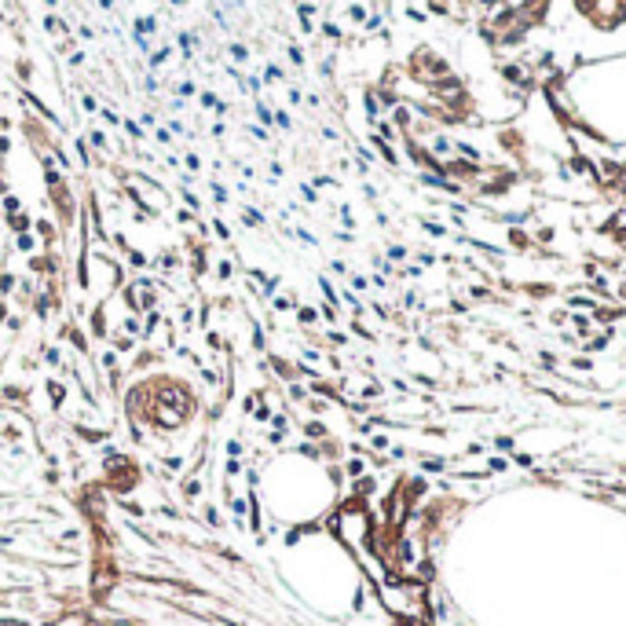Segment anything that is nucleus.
<instances>
[{
  "mask_svg": "<svg viewBox=\"0 0 626 626\" xmlns=\"http://www.w3.org/2000/svg\"><path fill=\"white\" fill-rule=\"evenodd\" d=\"M224 473H227V476H242V473H245V462H242V458H227Z\"/></svg>",
  "mask_w": 626,
  "mask_h": 626,
  "instance_id": "35",
  "label": "nucleus"
},
{
  "mask_svg": "<svg viewBox=\"0 0 626 626\" xmlns=\"http://www.w3.org/2000/svg\"><path fill=\"white\" fill-rule=\"evenodd\" d=\"M99 366H103V370L121 366V363H117V352H114V348H103V352H99Z\"/></svg>",
  "mask_w": 626,
  "mask_h": 626,
  "instance_id": "32",
  "label": "nucleus"
},
{
  "mask_svg": "<svg viewBox=\"0 0 626 626\" xmlns=\"http://www.w3.org/2000/svg\"><path fill=\"white\" fill-rule=\"evenodd\" d=\"M213 194H216V201H227V191H224L220 183H213Z\"/></svg>",
  "mask_w": 626,
  "mask_h": 626,
  "instance_id": "52",
  "label": "nucleus"
},
{
  "mask_svg": "<svg viewBox=\"0 0 626 626\" xmlns=\"http://www.w3.org/2000/svg\"><path fill=\"white\" fill-rule=\"evenodd\" d=\"M147 388V406H143V421L154 432H176L187 421H194L198 414V392L183 378H172V373H154V378H143Z\"/></svg>",
  "mask_w": 626,
  "mask_h": 626,
  "instance_id": "1",
  "label": "nucleus"
},
{
  "mask_svg": "<svg viewBox=\"0 0 626 626\" xmlns=\"http://www.w3.org/2000/svg\"><path fill=\"white\" fill-rule=\"evenodd\" d=\"M271 308H275V311H293V308H297V297H289V293L278 297V293H275V297H271Z\"/></svg>",
  "mask_w": 626,
  "mask_h": 626,
  "instance_id": "27",
  "label": "nucleus"
},
{
  "mask_svg": "<svg viewBox=\"0 0 626 626\" xmlns=\"http://www.w3.org/2000/svg\"><path fill=\"white\" fill-rule=\"evenodd\" d=\"M242 216H245V224H249V227H264V216H260L257 209H245Z\"/></svg>",
  "mask_w": 626,
  "mask_h": 626,
  "instance_id": "42",
  "label": "nucleus"
},
{
  "mask_svg": "<svg viewBox=\"0 0 626 626\" xmlns=\"http://www.w3.org/2000/svg\"><path fill=\"white\" fill-rule=\"evenodd\" d=\"M44 392H48V403H52V410H55V414L62 410V406H66L70 388H66V381H59L55 373H52V378H44Z\"/></svg>",
  "mask_w": 626,
  "mask_h": 626,
  "instance_id": "9",
  "label": "nucleus"
},
{
  "mask_svg": "<svg viewBox=\"0 0 626 626\" xmlns=\"http://www.w3.org/2000/svg\"><path fill=\"white\" fill-rule=\"evenodd\" d=\"M278 286H282V278H278V275H268V278L260 282V301H271V297L278 293Z\"/></svg>",
  "mask_w": 626,
  "mask_h": 626,
  "instance_id": "21",
  "label": "nucleus"
},
{
  "mask_svg": "<svg viewBox=\"0 0 626 626\" xmlns=\"http://www.w3.org/2000/svg\"><path fill=\"white\" fill-rule=\"evenodd\" d=\"M257 117H260L264 124H271V121H275V114H271V110H268L264 103H257Z\"/></svg>",
  "mask_w": 626,
  "mask_h": 626,
  "instance_id": "44",
  "label": "nucleus"
},
{
  "mask_svg": "<svg viewBox=\"0 0 626 626\" xmlns=\"http://www.w3.org/2000/svg\"><path fill=\"white\" fill-rule=\"evenodd\" d=\"M198 370H201V381H205V388H216V385H224V378H220V373H216L213 366H205V363H201Z\"/></svg>",
  "mask_w": 626,
  "mask_h": 626,
  "instance_id": "29",
  "label": "nucleus"
},
{
  "mask_svg": "<svg viewBox=\"0 0 626 626\" xmlns=\"http://www.w3.org/2000/svg\"><path fill=\"white\" fill-rule=\"evenodd\" d=\"M187 249H191V282L198 286L201 278H205L209 271V242H201V238H187Z\"/></svg>",
  "mask_w": 626,
  "mask_h": 626,
  "instance_id": "5",
  "label": "nucleus"
},
{
  "mask_svg": "<svg viewBox=\"0 0 626 626\" xmlns=\"http://www.w3.org/2000/svg\"><path fill=\"white\" fill-rule=\"evenodd\" d=\"M22 326H26V315H22V311H15V315H8V326H4V330H8L11 337H19Z\"/></svg>",
  "mask_w": 626,
  "mask_h": 626,
  "instance_id": "28",
  "label": "nucleus"
},
{
  "mask_svg": "<svg viewBox=\"0 0 626 626\" xmlns=\"http://www.w3.org/2000/svg\"><path fill=\"white\" fill-rule=\"evenodd\" d=\"M253 410H257V392H249V396H242V414L253 418Z\"/></svg>",
  "mask_w": 626,
  "mask_h": 626,
  "instance_id": "41",
  "label": "nucleus"
},
{
  "mask_svg": "<svg viewBox=\"0 0 626 626\" xmlns=\"http://www.w3.org/2000/svg\"><path fill=\"white\" fill-rule=\"evenodd\" d=\"M205 520H209V527H220V524H224L220 513H216V506H205Z\"/></svg>",
  "mask_w": 626,
  "mask_h": 626,
  "instance_id": "43",
  "label": "nucleus"
},
{
  "mask_svg": "<svg viewBox=\"0 0 626 626\" xmlns=\"http://www.w3.org/2000/svg\"><path fill=\"white\" fill-rule=\"evenodd\" d=\"M180 268H183V253H180V249H161V253L150 260V271H161V278H169L172 271H180Z\"/></svg>",
  "mask_w": 626,
  "mask_h": 626,
  "instance_id": "6",
  "label": "nucleus"
},
{
  "mask_svg": "<svg viewBox=\"0 0 626 626\" xmlns=\"http://www.w3.org/2000/svg\"><path fill=\"white\" fill-rule=\"evenodd\" d=\"M40 363L48 366V370H66V359H62V348L59 344H40Z\"/></svg>",
  "mask_w": 626,
  "mask_h": 626,
  "instance_id": "11",
  "label": "nucleus"
},
{
  "mask_svg": "<svg viewBox=\"0 0 626 626\" xmlns=\"http://www.w3.org/2000/svg\"><path fill=\"white\" fill-rule=\"evenodd\" d=\"M70 432H73L81 443H88V447H96V443H103V440H110V429H106V425H81V421H73Z\"/></svg>",
  "mask_w": 626,
  "mask_h": 626,
  "instance_id": "7",
  "label": "nucleus"
},
{
  "mask_svg": "<svg viewBox=\"0 0 626 626\" xmlns=\"http://www.w3.org/2000/svg\"><path fill=\"white\" fill-rule=\"evenodd\" d=\"M33 231H37V238L44 242V249H55V242L62 238V234H59V227H55L52 220H37V224H33Z\"/></svg>",
  "mask_w": 626,
  "mask_h": 626,
  "instance_id": "13",
  "label": "nucleus"
},
{
  "mask_svg": "<svg viewBox=\"0 0 626 626\" xmlns=\"http://www.w3.org/2000/svg\"><path fill=\"white\" fill-rule=\"evenodd\" d=\"M124 264H129V268H136V271H150V257L143 253V249H129V253H124Z\"/></svg>",
  "mask_w": 626,
  "mask_h": 626,
  "instance_id": "17",
  "label": "nucleus"
},
{
  "mask_svg": "<svg viewBox=\"0 0 626 626\" xmlns=\"http://www.w3.org/2000/svg\"><path fill=\"white\" fill-rule=\"evenodd\" d=\"M124 129H129V136H136V139H139V136H143V129H139V124H136V121H124Z\"/></svg>",
  "mask_w": 626,
  "mask_h": 626,
  "instance_id": "49",
  "label": "nucleus"
},
{
  "mask_svg": "<svg viewBox=\"0 0 626 626\" xmlns=\"http://www.w3.org/2000/svg\"><path fill=\"white\" fill-rule=\"evenodd\" d=\"M8 315H11V304L4 301V297H0V330L8 326Z\"/></svg>",
  "mask_w": 626,
  "mask_h": 626,
  "instance_id": "45",
  "label": "nucleus"
},
{
  "mask_svg": "<svg viewBox=\"0 0 626 626\" xmlns=\"http://www.w3.org/2000/svg\"><path fill=\"white\" fill-rule=\"evenodd\" d=\"M180 194H183V201H187V205H191V209H198V198H194L191 191H180Z\"/></svg>",
  "mask_w": 626,
  "mask_h": 626,
  "instance_id": "53",
  "label": "nucleus"
},
{
  "mask_svg": "<svg viewBox=\"0 0 626 626\" xmlns=\"http://www.w3.org/2000/svg\"><path fill=\"white\" fill-rule=\"evenodd\" d=\"M121 333L143 341V315H124V319H121Z\"/></svg>",
  "mask_w": 626,
  "mask_h": 626,
  "instance_id": "18",
  "label": "nucleus"
},
{
  "mask_svg": "<svg viewBox=\"0 0 626 626\" xmlns=\"http://www.w3.org/2000/svg\"><path fill=\"white\" fill-rule=\"evenodd\" d=\"M4 224H8L11 234H26V231H33V220H29V213H26V209H19L15 216H8Z\"/></svg>",
  "mask_w": 626,
  "mask_h": 626,
  "instance_id": "15",
  "label": "nucleus"
},
{
  "mask_svg": "<svg viewBox=\"0 0 626 626\" xmlns=\"http://www.w3.org/2000/svg\"><path fill=\"white\" fill-rule=\"evenodd\" d=\"M136 337H129V333H121V330H110V348L117 352V355H129V352H136Z\"/></svg>",
  "mask_w": 626,
  "mask_h": 626,
  "instance_id": "14",
  "label": "nucleus"
},
{
  "mask_svg": "<svg viewBox=\"0 0 626 626\" xmlns=\"http://www.w3.org/2000/svg\"><path fill=\"white\" fill-rule=\"evenodd\" d=\"M81 106H85V110H88V114H92V110H99V103H96V99H92V96H85V99H81Z\"/></svg>",
  "mask_w": 626,
  "mask_h": 626,
  "instance_id": "51",
  "label": "nucleus"
},
{
  "mask_svg": "<svg viewBox=\"0 0 626 626\" xmlns=\"http://www.w3.org/2000/svg\"><path fill=\"white\" fill-rule=\"evenodd\" d=\"M224 450H227V458H242L245 454V440L242 436H231V440L224 443Z\"/></svg>",
  "mask_w": 626,
  "mask_h": 626,
  "instance_id": "25",
  "label": "nucleus"
},
{
  "mask_svg": "<svg viewBox=\"0 0 626 626\" xmlns=\"http://www.w3.org/2000/svg\"><path fill=\"white\" fill-rule=\"evenodd\" d=\"M165 59H169V48H161V52H154V55H150V66H161V62H165Z\"/></svg>",
  "mask_w": 626,
  "mask_h": 626,
  "instance_id": "47",
  "label": "nucleus"
},
{
  "mask_svg": "<svg viewBox=\"0 0 626 626\" xmlns=\"http://www.w3.org/2000/svg\"><path fill=\"white\" fill-rule=\"evenodd\" d=\"M216 282H231V275H234V260L227 257V260H216Z\"/></svg>",
  "mask_w": 626,
  "mask_h": 626,
  "instance_id": "24",
  "label": "nucleus"
},
{
  "mask_svg": "<svg viewBox=\"0 0 626 626\" xmlns=\"http://www.w3.org/2000/svg\"><path fill=\"white\" fill-rule=\"evenodd\" d=\"M165 322V315H161V308H150V311H143V341H150L154 337V330Z\"/></svg>",
  "mask_w": 626,
  "mask_h": 626,
  "instance_id": "16",
  "label": "nucleus"
},
{
  "mask_svg": "<svg viewBox=\"0 0 626 626\" xmlns=\"http://www.w3.org/2000/svg\"><path fill=\"white\" fill-rule=\"evenodd\" d=\"M110 297L114 293H103V301H96L88 311V337H96V341H110V326H106V304H110Z\"/></svg>",
  "mask_w": 626,
  "mask_h": 626,
  "instance_id": "4",
  "label": "nucleus"
},
{
  "mask_svg": "<svg viewBox=\"0 0 626 626\" xmlns=\"http://www.w3.org/2000/svg\"><path fill=\"white\" fill-rule=\"evenodd\" d=\"M249 333H253V352H264V355H268V341H264V330H260L257 319H249Z\"/></svg>",
  "mask_w": 626,
  "mask_h": 626,
  "instance_id": "23",
  "label": "nucleus"
},
{
  "mask_svg": "<svg viewBox=\"0 0 626 626\" xmlns=\"http://www.w3.org/2000/svg\"><path fill=\"white\" fill-rule=\"evenodd\" d=\"M15 286H19V275H11V271H0V297H15Z\"/></svg>",
  "mask_w": 626,
  "mask_h": 626,
  "instance_id": "22",
  "label": "nucleus"
},
{
  "mask_svg": "<svg viewBox=\"0 0 626 626\" xmlns=\"http://www.w3.org/2000/svg\"><path fill=\"white\" fill-rule=\"evenodd\" d=\"M304 436H308V440H322V436H326V425H322V421H308V425H304Z\"/></svg>",
  "mask_w": 626,
  "mask_h": 626,
  "instance_id": "34",
  "label": "nucleus"
},
{
  "mask_svg": "<svg viewBox=\"0 0 626 626\" xmlns=\"http://www.w3.org/2000/svg\"><path fill=\"white\" fill-rule=\"evenodd\" d=\"M0 403H4V406H15L19 414H26L22 406L29 403V388H26V385H0Z\"/></svg>",
  "mask_w": 626,
  "mask_h": 626,
  "instance_id": "8",
  "label": "nucleus"
},
{
  "mask_svg": "<svg viewBox=\"0 0 626 626\" xmlns=\"http://www.w3.org/2000/svg\"><path fill=\"white\" fill-rule=\"evenodd\" d=\"M180 326H183V330H191V326H194V308H191V304L180 308Z\"/></svg>",
  "mask_w": 626,
  "mask_h": 626,
  "instance_id": "38",
  "label": "nucleus"
},
{
  "mask_svg": "<svg viewBox=\"0 0 626 626\" xmlns=\"http://www.w3.org/2000/svg\"><path fill=\"white\" fill-rule=\"evenodd\" d=\"M139 480H143V465H139L136 458H129V454H121V450H117L114 458L103 462V483H106V491H110V494L124 498Z\"/></svg>",
  "mask_w": 626,
  "mask_h": 626,
  "instance_id": "2",
  "label": "nucleus"
},
{
  "mask_svg": "<svg viewBox=\"0 0 626 626\" xmlns=\"http://www.w3.org/2000/svg\"><path fill=\"white\" fill-rule=\"evenodd\" d=\"M289 399H293V403H304V399H308V388L297 385V381H289Z\"/></svg>",
  "mask_w": 626,
  "mask_h": 626,
  "instance_id": "39",
  "label": "nucleus"
},
{
  "mask_svg": "<svg viewBox=\"0 0 626 626\" xmlns=\"http://www.w3.org/2000/svg\"><path fill=\"white\" fill-rule=\"evenodd\" d=\"M363 473V462H348V476H359Z\"/></svg>",
  "mask_w": 626,
  "mask_h": 626,
  "instance_id": "54",
  "label": "nucleus"
},
{
  "mask_svg": "<svg viewBox=\"0 0 626 626\" xmlns=\"http://www.w3.org/2000/svg\"><path fill=\"white\" fill-rule=\"evenodd\" d=\"M37 366H40V359H33V355L22 359V370H37Z\"/></svg>",
  "mask_w": 626,
  "mask_h": 626,
  "instance_id": "48",
  "label": "nucleus"
},
{
  "mask_svg": "<svg viewBox=\"0 0 626 626\" xmlns=\"http://www.w3.org/2000/svg\"><path fill=\"white\" fill-rule=\"evenodd\" d=\"M231 55H234V59H238V62H242V59H245V55H249V52H245V48H242V44H231Z\"/></svg>",
  "mask_w": 626,
  "mask_h": 626,
  "instance_id": "50",
  "label": "nucleus"
},
{
  "mask_svg": "<svg viewBox=\"0 0 626 626\" xmlns=\"http://www.w3.org/2000/svg\"><path fill=\"white\" fill-rule=\"evenodd\" d=\"M19 209H22V201L15 198V194H4V220H8V216H15Z\"/></svg>",
  "mask_w": 626,
  "mask_h": 626,
  "instance_id": "36",
  "label": "nucleus"
},
{
  "mask_svg": "<svg viewBox=\"0 0 626 626\" xmlns=\"http://www.w3.org/2000/svg\"><path fill=\"white\" fill-rule=\"evenodd\" d=\"M44 480H48V483H59V480H62V469H44Z\"/></svg>",
  "mask_w": 626,
  "mask_h": 626,
  "instance_id": "46",
  "label": "nucleus"
},
{
  "mask_svg": "<svg viewBox=\"0 0 626 626\" xmlns=\"http://www.w3.org/2000/svg\"><path fill=\"white\" fill-rule=\"evenodd\" d=\"M161 359H165V348H143V352L132 359V373H143L147 366H158Z\"/></svg>",
  "mask_w": 626,
  "mask_h": 626,
  "instance_id": "10",
  "label": "nucleus"
},
{
  "mask_svg": "<svg viewBox=\"0 0 626 626\" xmlns=\"http://www.w3.org/2000/svg\"><path fill=\"white\" fill-rule=\"evenodd\" d=\"M106 385H110V396L117 399V396H121V388H124V370H121V366L106 370Z\"/></svg>",
  "mask_w": 626,
  "mask_h": 626,
  "instance_id": "20",
  "label": "nucleus"
},
{
  "mask_svg": "<svg viewBox=\"0 0 626 626\" xmlns=\"http://www.w3.org/2000/svg\"><path fill=\"white\" fill-rule=\"evenodd\" d=\"M161 465L169 469V473H180V469L187 465V458H183V454H165V458H161Z\"/></svg>",
  "mask_w": 626,
  "mask_h": 626,
  "instance_id": "33",
  "label": "nucleus"
},
{
  "mask_svg": "<svg viewBox=\"0 0 626 626\" xmlns=\"http://www.w3.org/2000/svg\"><path fill=\"white\" fill-rule=\"evenodd\" d=\"M154 26H158V19H154V15H147V19H136V37L154 33Z\"/></svg>",
  "mask_w": 626,
  "mask_h": 626,
  "instance_id": "31",
  "label": "nucleus"
},
{
  "mask_svg": "<svg viewBox=\"0 0 626 626\" xmlns=\"http://www.w3.org/2000/svg\"><path fill=\"white\" fill-rule=\"evenodd\" d=\"M297 322H301V326L319 322V308H297Z\"/></svg>",
  "mask_w": 626,
  "mask_h": 626,
  "instance_id": "30",
  "label": "nucleus"
},
{
  "mask_svg": "<svg viewBox=\"0 0 626 626\" xmlns=\"http://www.w3.org/2000/svg\"><path fill=\"white\" fill-rule=\"evenodd\" d=\"M15 249H19V253H26V257H33V253H37V234H33V231L15 234Z\"/></svg>",
  "mask_w": 626,
  "mask_h": 626,
  "instance_id": "19",
  "label": "nucleus"
},
{
  "mask_svg": "<svg viewBox=\"0 0 626 626\" xmlns=\"http://www.w3.org/2000/svg\"><path fill=\"white\" fill-rule=\"evenodd\" d=\"M264 366H268V370H275L282 381H293V363H286V359L278 355V352H268V355H264Z\"/></svg>",
  "mask_w": 626,
  "mask_h": 626,
  "instance_id": "12",
  "label": "nucleus"
},
{
  "mask_svg": "<svg viewBox=\"0 0 626 626\" xmlns=\"http://www.w3.org/2000/svg\"><path fill=\"white\" fill-rule=\"evenodd\" d=\"M213 231H216V238H220V242H231V227H227L224 220H213Z\"/></svg>",
  "mask_w": 626,
  "mask_h": 626,
  "instance_id": "40",
  "label": "nucleus"
},
{
  "mask_svg": "<svg viewBox=\"0 0 626 626\" xmlns=\"http://www.w3.org/2000/svg\"><path fill=\"white\" fill-rule=\"evenodd\" d=\"M198 494H201V480H198V476H187V480H183V498H187V502H194Z\"/></svg>",
  "mask_w": 626,
  "mask_h": 626,
  "instance_id": "26",
  "label": "nucleus"
},
{
  "mask_svg": "<svg viewBox=\"0 0 626 626\" xmlns=\"http://www.w3.org/2000/svg\"><path fill=\"white\" fill-rule=\"evenodd\" d=\"M205 344L213 348V355H216V352H224V337L216 333V330H205Z\"/></svg>",
  "mask_w": 626,
  "mask_h": 626,
  "instance_id": "37",
  "label": "nucleus"
},
{
  "mask_svg": "<svg viewBox=\"0 0 626 626\" xmlns=\"http://www.w3.org/2000/svg\"><path fill=\"white\" fill-rule=\"evenodd\" d=\"M48 198H52V209L59 213V227H70V224H73V213H77L70 187H66V183H52V187H48Z\"/></svg>",
  "mask_w": 626,
  "mask_h": 626,
  "instance_id": "3",
  "label": "nucleus"
},
{
  "mask_svg": "<svg viewBox=\"0 0 626 626\" xmlns=\"http://www.w3.org/2000/svg\"><path fill=\"white\" fill-rule=\"evenodd\" d=\"M216 103H220V99H216L213 92H205V96H201V106H216Z\"/></svg>",
  "mask_w": 626,
  "mask_h": 626,
  "instance_id": "55",
  "label": "nucleus"
}]
</instances>
